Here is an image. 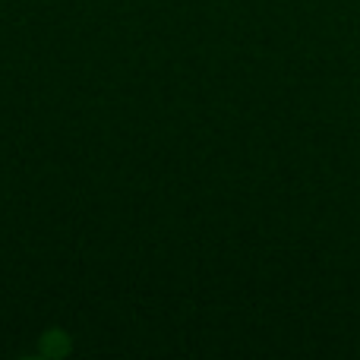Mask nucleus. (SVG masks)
Instances as JSON below:
<instances>
[]
</instances>
